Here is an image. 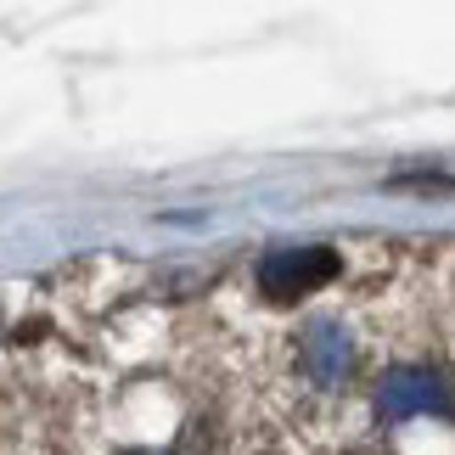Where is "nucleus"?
I'll return each instance as SVG.
<instances>
[{
  "instance_id": "obj_1",
  "label": "nucleus",
  "mask_w": 455,
  "mask_h": 455,
  "mask_svg": "<svg viewBox=\"0 0 455 455\" xmlns=\"http://www.w3.org/2000/svg\"><path fill=\"white\" fill-rule=\"evenodd\" d=\"M338 275V253L331 248H270L259 259V292L270 304H292L304 292L326 287Z\"/></svg>"
},
{
  "instance_id": "obj_2",
  "label": "nucleus",
  "mask_w": 455,
  "mask_h": 455,
  "mask_svg": "<svg viewBox=\"0 0 455 455\" xmlns=\"http://www.w3.org/2000/svg\"><path fill=\"white\" fill-rule=\"evenodd\" d=\"M377 411L388 422H405V416H422V411H450V388L439 371H422V365H399V371L382 377L377 388Z\"/></svg>"
},
{
  "instance_id": "obj_3",
  "label": "nucleus",
  "mask_w": 455,
  "mask_h": 455,
  "mask_svg": "<svg viewBox=\"0 0 455 455\" xmlns=\"http://www.w3.org/2000/svg\"><path fill=\"white\" fill-rule=\"evenodd\" d=\"M348 365H355V343H348V331L331 326V321H315L304 331V371L321 382V388H338V382L348 377Z\"/></svg>"
}]
</instances>
